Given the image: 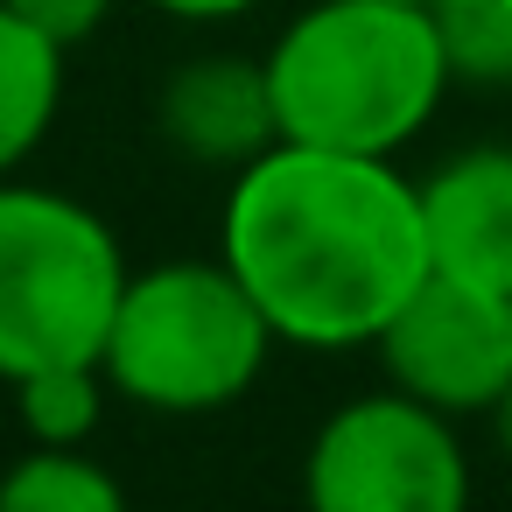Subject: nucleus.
Segmentation results:
<instances>
[{"instance_id": "obj_1", "label": "nucleus", "mask_w": 512, "mask_h": 512, "mask_svg": "<svg viewBox=\"0 0 512 512\" xmlns=\"http://www.w3.org/2000/svg\"><path fill=\"white\" fill-rule=\"evenodd\" d=\"M218 260L295 351H358L428 281L421 190L393 155L274 141L218 204Z\"/></svg>"}, {"instance_id": "obj_2", "label": "nucleus", "mask_w": 512, "mask_h": 512, "mask_svg": "<svg viewBox=\"0 0 512 512\" xmlns=\"http://www.w3.org/2000/svg\"><path fill=\"white\" fill-rule=\"evenodd\" d=\"M260 64L281 141L337 155H400L456 85L435 8L414 0H309Z\"/></svg>"}, {"instance_id": "obj_3", "label": "nucleus", "mask_w": 512, "mask_h": 512, "mask_svg": "<svg viewBox=\"0 0 512 512\" xmlns=\"http://www.w3.org/2000/svg\"><path fill=\"white\" fill-rule=\"evenodd\" d=\"M274 323L260 316V302L239 288V274L211 253V260H162L127 274L99 372L113 386V400L148 407V414H225L239 407L267 358H274Z\"/></svg>"}, {"instance_id": "obj_4", "label": "nucleus", "mask_w": 512, "mask_h": 512, "mask_svg": "<svg viewBox=\"0 0 512 512\" xmlns=\"http://www.w3.org/2000/svg\"><path fill=\"white\" fill-rule=\"evenodd\" d=\"M127 274L120 232L92 204L0 176V379L99 365Z\"/></svg>"}, {"instance_id": "obj_5", "label": "nucleus", "mask_w": 512, "mask_h": 512, "mask_svg": "<svg viewBox=\"0 0 512 512\" xmlns=\"http://www.w3.org/2000/svg\"><path fill=\"white\" fill-rule=\"evenodd\" d=\"M302 512H470L456 414L400 386L330 407L302 456Z\"/></svg>"}, {"instance_id": "obj_6", "label": "nucleus", "mask_w": 512, "mask_h": 512, "mask_svg": "<svg viewBox=\"0 0 512 512\" xmlns=\"http://www.w3.org/2000/svg\"><path fill=\"white\" fill-rule=\"evenodd\" d=\"M386 386L442 407V414H491L512 393V295L428 274L393 323L372 337Z\"/></svg>"}, {"instance_id": "obj_7", "label": "nucleus", "mask_w": 512, "mask_h": 512, "mask_svg": "<svg viewBox=\"0 0 512 512\" xmlns=\"http://www.w3.org/2000/svg\"><path fill=\"white\" fill-rule=\"evenodd\" d=\"M155 127H162V141H169L183 162L239 176L253 155H267V148L281 141L274 92H267V64H260V57H239V50L190 57V64L162 85Z\"/></svg>"}, {"instance_id": "obj_8", "label": "nucleus", "mask_w": 512, "mask_h": 512, "mask_svg": "<svg viewBox=\"0 0 512 512\" xmlns=\"http://www.w3.org/2000/svg\"><path fill=\"white\" fill-rule=\"evenodd\" d=\"M428 274L512 295V148H463L421 183Z\"/></svg>"}, {"instance_id": "obj_9", "label": "nucleus", "mask_w": 512, "mask_h": 512, "mask_svg": "<svg viewBox=\"0 0 512 512\" xmlns=\"http://www.w3.org/2000/svg\"><path fill=\"white\" fill-rule=\"evenodd\" d=\"M57 113H64V43L0 0V176H22V162L50 141Z\"/></svg>"}, {"instance_id": "obj_10", "label": "nucleus", "mask_w": 512, "mask_h": 512, "mask_svg": "<svg viewBox=\"0 0 512 512\" xmlns=\"http://www.w3.org/2000/svg\"><path fill=\"white\" fill-rule=\"evenodd\" d=\"M0 512H134L120 477L92 449H50L29 442L0 470Z\"/></svg>"}, {"instance_id": "obj_11", "label": "nucleus", "mask_w": 512, "mask_h": 512, "mask_svg": "<svg viewBox=\"0 0 512 512\" xmlns=\"http://www.w3.org/2000/svg\"><path fill=\"white\" fill-rule=\"evenodd\" d=\"M106 372L99 365H50V372H29L15 379V414H22V435L29 442H50V449H92L99 421H106Z\"/></svg>"}, {"instance_id": "obj_12", "label": "nucleus", "mask_w": 512, "mask_h": 512, "mask_svg": "<svg viewBox=\"0 0 512 512\" xmlns=\"http://www.w3.org/2000/svg\"><path fill=\"white\" fill-rule=\"evenodd\" d=\"M435 29L456 85H512V0H442Z\"/></svg>"}, {"instance_id": "obj_13", "label": "nucleus", "mask_w": 512, "mask_h": 512, "mask_svg": "<svg viewBox=\"0 0 512 512\" xmlns=\"http://www.w3.org/2000/svg\"><path fill=\"white\" fill-rule=\"evenodd\" d=\"M8 8H15L22 22H36L43 36H57L64 50H78L85 36H99V29L113 22L120 0H8Z\"/></svg>"}, {"instance_id": "obj_14", "label": "nucleus", "mask_w": 512, "mask_h": 512, "mask_svg": "<svg viewBox=\"0 0 512 512\" xmlns=\"http://www.w3.org/2000/svg\"><path fill=\"white\" fill-rule=\"evenodd\" d=\"M148 8L176 15V22H232V15H253L267 0H148Z\"/></svg>"}, {"instance_id": "obj_15", "label": "nucleus", "mask_w": 512, "mask_h": 512, "mask_svg": "<svg viewBox=\"0 0 512 512\" xmlns=\"http://www.w3.org/2000/svg\"><path fill=\"white\" fill-rule=\"evenodd\" d=\"M491 428H498V442H505V456H512V393L491 407Z\"/></svg>"}, {"instance_id": "obj_16", "label": "nucleus", "mask_w": 512, "mask_h": 512, "mask_svg": "<svg viewBox=\"0 0 512 512\" xmlns=\"http://www.w3.org/2000/svg\"><path fill=\"white\" fill-rule=\"evenodd\" d=\"M414 8H442V0H414Z\"/></svg>"}, {"instance_id": "obj_17", "label": "nucleus", "mask_w": 512, "mask_h": 512, "mask_svg": "<svg viewBox=\"0 0 512 512\" xmlns=\"http://www.w3.org/2000/svg\"><path fill=\"white\" fill-rule=\"evenodd\" d=\"M183 512H197V505H183Z\"/></svg>"}]
</instances>
